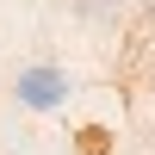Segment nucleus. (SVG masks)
I'll return each instance as SVG.
<instances>
[{
    "label": "nucleus",
    "instance_id": "1",
    "mask_svg": "<svg viewBox=\"0 0 155 155\" xmlns=\"http://www.w3.org/2000/svg\"><path fill=\"white\" fill-rule=\"evenodd\" d=\"M62 93H68V81H62L56 68H25L19 74V99L31 112H50V106H62Z\"/></svg>",
    "mask_w": 155,
    "mask_h": 155
},
{
    "label": "nucleus",
    "instance_id": "2",
    "mask_svg": "<svg viewBox=\"0 0 155 155\" xmlns=\"http://www.w3.org/2000/svg\"><path fill=\"white\" fill-rule=\"evenodd\" d=\"M81 155H106V130H99V124L81 130Z\"/></svg>",
    "mask_w": 155,
    "mask_h": 155
},
{
    "label": "nucleus",
    "instance_id": "3",
    "mask_svg": "<svg viewBox=\"0 0 155 155\" xmlns=\"http://www.w3.org/2000/svg\"><path fill=\"white\" fill-rule=\"evenodd\" d=\"M74 6H81L87 19H112V12H118V0H74Z\"/></svg>",
    "mask_w": 155,
    "mask_h": 155
}]
</instances>
